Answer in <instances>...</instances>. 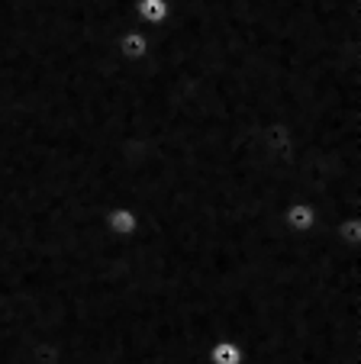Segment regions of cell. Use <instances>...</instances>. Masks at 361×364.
Listing matches in <instances>:
<instances>
[{
	"mask_svg": "<svg viewBox=\"0 0 361 364\" xmlns=\"http://www.w3.org/2000/svg\"><path fill=\"white\" fill-rule=\"evenodd\" d=\"M100 223H103V229L120 242L139 235V229H142V216H139V210H132L130 203H110L107 210H103Z\"/></svg>",
	"mask_w": 361,
	"mask_h": 364,
	"instance_id": "obj_1",
	"label": "cell"
},
{
	"mask_svg": "<svg viewBox=\"0 0 361 364\" xmlns=\"http://www.w3.org/2000/svg\"><path fill=\"white\" fill-rule=\"evenodd\" d=\"M281 223H284L287 232L307 235V232H313L316 223H320V210H316V203H310V200L293 197L281 206Z\"/></svg>",
	"mask_w": 361,
	"mask_h": 364,
	"instance_id": "obj_2",
	"label": "cell"
},
{
	"mask_svg": "<svg viewBox=\"0 0 361 364\" xmlns=\"http://www.w3.org/2000/svg\"><path fill=\"white\" fill-rule=\"evenodd\" d=\"M152 52V33L142 26H130L116 36V55L123 62H145Z\"/></svg>",
	"mask_w": 361,
	"mask_h": 364,
	"instance_id": "obj_3",
	"label": "cell"
},
{
	"mask_svg": "<svg viewBox=\"0 0 361 364\" xmlns=\"http://www.w3.org/2000/svg\"><path fill=\"white\" fill-rule=\"evenodd\" d=\"M174 7H171V0H132V16L142 29H158L171 20Z\"/></svg>",
	"mask_w": 361,
	"mask_h": 364,
	"instance_id": "obj_4",
	"label": "cell"
},
{
	"mask_svg": "<svg viewBox=\"0 0 361 364\" xmlns=\"http://www.w3.org/2000/svg\"><path fill=\"white\" fill-rule=\"evenodd\" d=\"M206 361L210 364H246V351L236 338H216L206 348Z\"/></svg>",
	"mask_w": 361,
	"mask_h": 364,
	"instance_id": "obj_5",
	"label": "cell"
},
{
	"mask_svg": "<svg viewBox=\"0 0 361 364\" xmlns=\"http://www.w3.org/2000/svg\"><path fill=\"white\" fill-rule=\"evenodd\" d=\"M335 235H339L342 245L348 248H361V213H348L335 220Z\"/></svg>",
	"mask_w": 361,
	"mask_h": 364,
	"instance_id": "obj_6",
	"label": "cell"
}]
</instances>
